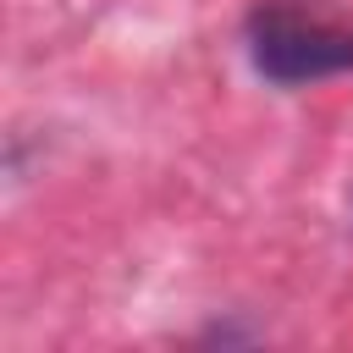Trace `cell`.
I'll return each instance as SVG.
<instances>
[{
    "label": "cell",
    "mask_w": 353,
    "mask_h": 353,
    "mask_svg": "<svg viewBox=\"0 0 353 353\" xmlns=\"http://www.w3.org/2000/svg\"><path fill=\"white\" fill-rule=\"evenodd\" d=\"M248 66L276 88H309L353 72V22L320 17L298 0H259L243 17Z\"/></svg>",
    "instance_id": "cell-1"
}]
</instances>
